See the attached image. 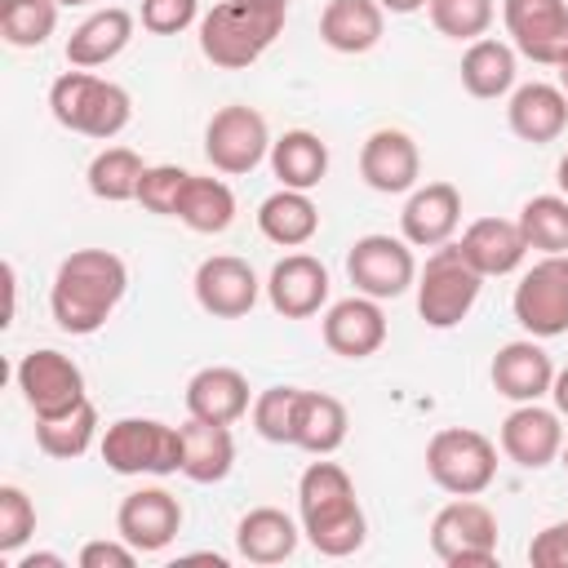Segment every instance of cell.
I'll list each match as a JSON object with an SVG mask.
<instances>
[{
  "label": "cell",
  "instance_id": "cell-21",
  "mask_svg": "<svg viewBox=\"0 0 568 568\" xmlns=\"http://www.w3.org/2000/svg\"><path fill=\"white\" fill-rule=\"evenodd\" d=\"M488 377H493V390L510 404H532L541 395H550V382H555V364L550 355L541 351L537 337H515L506 346H497L493 364H488Z\"/></svg>",
  "mask_w": 568,
  "mask_h": 568
},
{
  "label": "cell",
  "instance_id": "cell-20",
  "mask_svg": "<svg viewBox=\"0 0 568 568\" xmlns=\"http://www.w3.org/2000/svg\"><path fill=\"white\" fill-rule=\"evenodd\" d=\"M462 226V191L453 182H426L413 186L399 213V231L413 248H439Z\"/></svg>",
  "mask_w": 568,
  "mask_h": 568
},
{
  "label": "cell",
  "instance_id": "cell-41",
  "mask_svg": "<svg viewBox=\"0 0 568 568\" xmlns=\"http://www.w3.org/2000/svg\"><path fill=\"white\" fill-rule=\"evenodd\" d=\"M186 169L178 164H146L142 182H138V204L146 213H160V217H173L178 213V200H182V186H186Z\"/></svg>",
  "mask_w": 568,
  "mask_h": 568
},
{
  "label": "cell",
  "instance_id": "cell-46",
  "mask_svg": "<svg viewBox=\"0 0 568 568\" xmlns=\"http://www.w3.org/2000/svg\"><path fill=\"white\" fill-rule=\"evenodd\" d=\"M550 399H555L559 417H568V368H555V382H550Z\"/></svg>",
  "mask_w": 568,
  "mask_h": 568
},
{
  "label": "cell",
  "instance_id": "cell-19",
  "mask_svg": "<svg viewBox=\"0 0 568 568\" xmlns=\"http://www.w3.org/2000/svg\"><path fill=\"white\" fill-rule=\"evenodd\" d=\"M359 178L377 195H404L422 178V151L404 129H373L359 146Z\"/></svg>",
  "mask_w": 568,
  "mask_h": 568
},
{
  "label": "cell",
  "instance_id": "cell-42",
  "mask_svg": "<svg viewBox=\"0 0 568 568\" xmlns=\"http://www.w3.org/2000/svg\"><path fill=\"white\" fill-rule=\"evenodd\" d=\"M138 18L151 36H182L191 22H200V0H142Z\"/></svg>",
  "mask_w": 568,
  "mask_h": 568
},
{
  "label": "cell",
  "instance_id": "cell-30",
  "mask_svg": "<svg viewBox=\"0 0 568 568\" xmlns=\"http://www.w3.org/2000/svg\"><path fill=\"white\" fill-rule=\"evenodd\" d=\"M297 537H302V528L280 506H253L235 524V550L248 564H284V559H293Z\"/></svg>",
  "mask_w": 568,
  "mask_h": 568
},
{
  "label": "cell",
  "instance_id": "cell-15",
  "mask_svg": "<svg viewBox=\"0 0 568 568\" xmlns=\"http://www.w3.org/2000/svg\"><path fill=\"white\" fill-rule=\"evenodd\" d=\"M501 453L524 466V470H546L550 462H559L564 448V426H559V408H541V399L532 404H515L497 430Z\"/></svg>",
  "mask_w": 568,
  "mask_h": 568
},
{
  "label": "cell",
  "instance_id": "cell-2",
  "mask_svg": "<svg viewBox=\"0 0 568 568\" xmlns=\"http://www.w3.org/2000/svg\"><path fill=\"white\" fill-rule=\"evenodd\" d=\"M297 519H302L306 541L328 559L355 555L368 537V519H364V506L355 497V479L328 457H320L302 470V479H297Z\"/></svg>",
  "mask_w": 568,
  "mask_h": 568
},
{
  "label": "cell",
  "instance_id": "cell-40",
  "mask_svg": "<svg viewBox=\"0 0 568 568\" xmlns=\"http://www.w3.org/2000/svg\"><path fill=\"white\" fill-rule=\"evenodd\" d=\"M36 532V501L18 484H0V555H18Z\"/></svg>",
  "mask_w": 568,
  "mask_h": 568
},
{
  "label": "cell",
  "instance_id": "cell-5",
  "mask_svg": "<svg viewBox=\"0 0 568 568\" xmlns=\"http://www.w3.org/2000/svg\"><path fill=\"white\" fill-rule=\"evenodd\" d=\"M484 275L462 257V248L448 240L430 248L426 266H417V315L426 328H457L475 302H479Z\"/></svg>",
  "mask_w": 568,
  "mask_h": 568
},
{
  "label": "cell",
  "instance_id": "cell-50",
  "mask_svg": "<svg viewBox=\"0 0 568 568\" xmlns=\"http://www.w3.org/2000/svg\"><path fill=\"white\" fill-rule=\"evenodd\" d=\"M559 89H564V93H568V62H564V67H559Z\"/></svg>",
  "mask_w": 568,
  "mask_h": 568
},
{
  "label": "cell",
  "instance_id": "cell-1",
  "mask_svg": "<svg viewBox=\"0 0 568 568\" xmlns=\"http://www.w3.org/2000/svg\"><path fill=\"white\" fill-rule=\"evenodd\" d=\"M129 293V266L111 248H75L58 262L49 315L71 337H93Z\"/></svg>",
  "mask_w": 568,
  "mask_h": 568
},
{
  "label": "cell",
  "instance_id": "cell-34",
  "mask_svg": "<svg viewBox=\"0 0 568 568\" xmlns=\"http://www.w3.org/2000/svg\"><path fill=\"white\" fill-rule=\"evenodd\" d=\"M93 439H98V408H93V399L75 404L71 413H58V417H36V444L53 462L84 457L93 448Z\"/></svg>",
  "mask_w": 568,
  "mask_h": 568
},
{
  "label": "cell",
  "instance_id": "cell-8",
  "mask_svg": "<svg viewBox=\"0 0 568 568\" xmlns=\"http://www.w3.org/2000/svg\"><path fill=\"white\" fill-rule=\"evenodd\" d=\"M430 550L448 568L497 564V515L475 497H453L430 519Z\"/></svg>",
  "mask_w": 568,
  "mask_h": 568
},
{
  "label": "cell",
  "instance_id": "cell-32",
  "mask_svg": "<svg viewBox=\"0 0 568 568\" xmlns=\"http://www.w3.org/2000/svg\"><path fill=\"white\" fill-rule=\"evenodd\" d=\"M271 173L280 178V186L293 191H315L328 173V142L311 129H288L284 138L271 142Z\"/></svg>",
  "mask_w": 568,
  "mask_h": 568
},
{
  "label": "cell",
  "instance_id": "cell-27",
  "mask_svg": "<svg viewBox=\"0 0 568 568\" xmlns=\"http://www.w3.org/2000/svg\"><path fill=\"white\" fill-rule=\"evenodd\" d=\"M386 31V9L377 0H328L320 13V40L333 53H368Z\"/></svg>",
  "mask_w": 568,
  "mask_h": 568
},
{
  "label": "cell",
  "instance_id": "cell-31",
  "mask_svg": "<svg viewBox=\"0 0 568 568\" xmlns=\"http://www.w3.org/2000/svg\"><path fill=\"white\" fill-rule=\"evenodd\" d=\"M257 231L280 244V248H302L315 240L320 231V209L311 200V191H293V186H280L271 191L262 204H257Z\"/></svg>",
  "mask_w": 568,
  "mask_h": 568
},
{
  "label": "cell",
  "instance_id": "cell-35",
  "mask_svg": "<svg viewBox=\"0 0 568 568\" xmlns=\"http://www.w3.org/2000/svg\"><path fill=\"white\" fill-rule=\"evenodd\" d=\"M142 173H146V164L133 146H102L84 169V186H89L93 200L124 204V200H138Z\"/></svg>",
  "mask_w": 568,
  "mask_h": 568
},
{
  "label": "cell",
  "instance_id": "cell-28",
  "mask_svg": "<svg viewBox=\"0 0 568 568\" xmlns=\"http://www.w3.org/2000/svg\"><path fill=\"white\" fill-rule=\"evenodd\" d=\"M515 75H519V53L510 40H493V36H479L466 44L462 53V89L470 98H506L515 89Z\"/></svg>",
  "mask_w": 568,
  "mask_h": 568
},
{
  "label": "cell",
  "instance_id": "cell-25",
  "mask_svg": "<svg viewBox=\"0 0 568 568\" xmlns=\"http://www.w3.org/2000/svg\"><path fill=\"white\" fill-rule=\"evenodd\" d=\"M133 40V13L120 9V4H106V9H93L71 36H67V62L80 67V71H93V67H106L115 62Z\"/></svg>",
  "mask_w": 568,
  "mask_h": 568
},
{
  "label": "cell",
  "instance_id": "cell-49",
  "mask_svg": "<svg viewBox=\"0 0 568 568\" xmlns=\"http://www.w3.org/2000/svg\"><path fill=\"white\" fill-rule=\"evenodd\" d=\"M62 9H75V4H98V0H58Z\"/></svg>",
  "mask_w": 568,
  "mask_h": 568
},
{
  "label": "cell",
  "instance_id": "cell-13",
  "mask_svg": "<svg viewBox=\"0 0 568 568\" xmlns=\"http://www.w3.org/2000/svg\"><path fill=\"white\" fill-rule=\"evenodd\" d=\"M506 36L515 53L537 67L568 62V0H506L501 4Z\"/></svg>",
  "mask_w": 568,
  "mask_h": 568
},
{
  "label": "cell",
  "instance_id": "cell-38",
  "mask_svg": "<svg viewBox=\"0 0 568 568\" xmlns=\"http://www.w3.org/2000/svg\"><path fill=\"white\" fill-rule=\"evenodd\" d=\"M297 399L302 386H266L262 395H253V430L266 444H293V422H297Z\"/></svg>",
  "mask_w": 568,
  "mask_h": 568
},
{
  "label": "cell",
  "instance_id": "cell-7",
  "mask_svg": "<svg viewBox=\"0 0 568 568\" xmlns=\"http://www.w3.org/2000/svg\"><path fill=\"white\" fill-rule=\"evenodd\" d=\"M426 475L448 497H479L497 479V444L470 426H444L426 444Z\"/></svg>",
  "mask_w": 568,
  "mask_h": 568
},
{
  "label": "cell",
  "instance_id": "cell-52",
  "mask_svg": "<svg viewBox=\"0 0 568 568\" xmlns=\"http://www.w3.org/2000/svg\"><path fill=\"white\" fill-rule=\"evenodd\" d=\"M559 466L568 470V439H564V448H559Z\"/></svg>",
  "mask_w": 568,
  "mask_h": 568
},
{
  "label": "cell",
  "instance_id": "cell-11",
  "mask_svg": "<svg viewBox=\"0 0 568 568\" xmlns=\"http://www.w3.org/2000/svg\"><path fill=\"white\" fill-rule=\"evenodd\" d=\"M346 275L355 284V293L364 297H399L417 284V257H413V244L404 235H359L346 253Z\"/></svg>",
  "mask_w": 568,
  "mask_h": 568
},
{
  "label": "cell",
  "instance_id": "cell-18",
  "mask_svg": "<svg viewBox=\"0 0 568 568\" xmlns=\"http://www.w3.org/2000/svg\"><path fill=\"white\" fill-rule=\"evenodd\" d=\"M266 302L284 320H311L328 302V266L315 253H288L266 275Z\"/></svg>",
  "mask_w": 568,
  "mask_h": 568
},
{
  "label": "cell",
  "instance_id": "cell-14",
  "mask_svg": "<svg viewBox=\"0 0 568 568\" xmlns=\"http://www.w3.org/2000/svg\"><path fill=\"white\" fill-rule=\"evenodd\" d=\"M191 288H195L200 311H209L213 320H244V315L257 306V293H262L266 284L253 275V266H248L244 257H235V253H213V257H204V262L195 266Z\"/></svg>",
  "mask_w": 568,
  "mask_h": 568
},
{
  "label": "cell",
  "instance_id": "cell-33",
  "mask_svg": "<svg viewBox=\"0 0 568 568\" xmlns=\"http://www.w3.org/2000/svg\"><path fill=\"white\" fill-rule=\"evenodd\" d=\"M173 217L182 226H191L195 235H222L235 222V191L222 178L191 173L186 186H182V200H178V213Z\"/></svg>",
  "mask_w": 568,
  "mask_h": 568
},
{
  "label": "cell",
  "instance_id": "cell-37",
  "mask_svg": "<svg viewBox=\"0 0 568 568\" xmlns=\"http://www.w3.org/2000/svg\"><path fill=\"white\" fill-rule=\"evenodd\" d=\"M58 0H0V36L13 49H40L58 31Z\"/></svg>",
  "mask_w": 568,
  "mask_h": 568
},
{
  "label": "cell",
  "instance_id": "cell-17",
  "mask_svg": "<svg viewBox=\"0 0 568 568\" xmlns=\"http://www.w3.org/2000/svg\"><path fill=\"white\" fill-rule=\"evenodd\" d=\"M320 337L333 355L342 359H368L386 346V315H382V302L377 297H342L324 311L320 320Z\"/></svg>",
  "mask_w": 568,
  "mask_h": 568
},
{
  "label": "cell",
  "instance_id": "cell-26",
  "mask_svg": "<svg viewBox=\"0 0 568 568\" xmlns=\"http://www.w3.org/2000/svg\"><path fill=\"white\" fill-rule=\"evenodd\" d=\"M235 466V435L222 422L186 417L182 422V475L191 484H222Z\"/></svg>",
  "mask_w": 568,
  "mask_h": 568
},
{
  "label": "cell",
  "instance_id": "cell-12",
  "mask_svg": "<svg viewBox=\"0 0 568 568\" xmlns=\"http://www.w3.org/2000/svg\"><path fill=\"white\" fill-rule=\"evenodd\" d=\"M13 382L31 408V417H58V413H71L75 404H84V373L71 355L53 351V346H40V351H27L13 368Z\"/></svg>",
  "mask_w": 568,
  "mask_h": 568
},
{
  "label": "cell",
  "instance_id": "cell-48",
  "mask_svg": "<svg viewBox=\"0 0 568 568\" xmlns=\"http://www.w3.org/2000/svg\"><path fill=\"white\" fill-rule=\"evenodd\" d=\"M555 182H559V191L568 195V151L559 155V164H555Z\"/></svg>",
  "mask_w": 568,
  "mask_h": 568
},
{
  "label": "cell",
  "instance_id": "cell-51",
  "mask_svg": "<svg viewBox=\"0 0 568 568\" xmlns=\"http://www.w3.org/2000/svg\"><path fill=\"white\" fill-rule=\"evenodd\" d=\"M257 4H275V9H288L293 0H257Z\"/></svg>",
  "mask_w": 568,
  "mask_h": 568
},
{
  "label": "cell",
  "instance_id": "cell-29",
  "mask_svg": "<svg viewBox=\"0 0 568 568\" xmlns=\"http://www.w3.org/2000/svg\"><path fill=\"white\" fill-rule=\"evenodd\" d=\"M346 430H351V413L337 395L302 390L297 422H293V448H302L311 457H333L346 444Z\"/></svg>",
  "mask_w": 568,
  "mask_h": 568
},
{
  "label": "cell",
  "instance_id": "cell-22",
  "mask_svg": "<svg viewBox=\"0 0 568 568\" xmlns=\"http://www.w3.org/2000/svg\"><path fill=\"white\" fill-rule=\"evenodd\" d=\"M506 124H510V133H515L519 142L546 146V142H555V138L568 129V93H564L559 84L528 80V84L510 89Z\"/></svg>",
  "mask_w": 568,
  "mask_h": 568
},
{
  "label": "cell",
  "instance_id": "cell-24",
  "mask_svg": "<svg viewBox=\"0 0 568 568\" xmlns=\"http://www.w3.org/2000/svg\"><path fill=\"white\" fill-rule=\"evenodd\" d=\"M253 408V390H248V377L231 364H209L200 368L191 382H186V413L191 417H204V422H240L244 413Z\"/></svg>",
  "mask_w": 568,
  "mask_h": 568
},
{
  "label": "cell",
  "instance_id": "cell-9",
  "mask_svg": "<svg viewBox=\"0 0 568 568\" xmlns=\"http://www.w3.org/2000/svg\"><path fill=\"white\" fill-rule=\"evenodd\" d=\"M510 311L515 324L537 342L568 333V253H541L519 275Z\"/></svg>",
  "mask_w": 568,
  "mask_h": 568
},
{
  "label": "cell",
  "instance_id": "cell-43",
  "mask_svg": "<svg viewBox=\"0 0 568 568\" xmlns=\"http://www.w3.org/2000/svg\"><path fill=\"white\" fill-rule=\"evenodd\" d=\"M528 564H532V568H568V519L546 524V528L528 541Z\"/></svg>",
  "mask_w": 568,
  "mask_h": 568
},
{
  "label": "cell",
  "instance_id": "cell-44",
  "mask_svg": "<svg viewBox=\"0 0 568 568\" xmlns=\"http://www.w3.org/2000/svg\"><path fill=\"white\" fill-rule=\"evenodd\" d=\"M133 559H138V550L120 532L111 541L98 537V541H84L80 546V568H133Z\"/></svg>",
  "mask_w": 568,
  "mask_h": 568
},
{
  "label": "cell",
  "instance_id": "cell-47",
  "mask_svg": "<svg viewBox=\"0 0 568 568\" xmlns=\"http://www.w3.org/2000/svg\"><path fill=\"white\" fill-rule=\"evenodd\" d=\"M386 13H417V9H426V0H377Z\"/></svg>",
  "mask_w": 568,
  "mask_h": 568
},
{
  "label": "cell",
  "instance_id": "cell-39",
  "mask_svg": "<svg viewBox=\"0 0 568 568\" xmlns=\"http://www.w3.org/2000/svg\"><path fill=\"white\" fill-rule=\"evenodd\" d=\"M426 13H430L439 36L470 44V40L488 36L497 9H493V0H426Z\"/></svg>",
  "mask_w": 568,
  "mask_h": 568
},
{
  "label": "cell",
  "instance_id": "cell-36",
  "mask_svg": "<svg viewBox=\"0 0 568 568\" xmlns=\"http://www.w3.org/2000/svg\"><path fill=\"white\" fill-rule=\"evenodd\" d=\"M515 222H519L528 248H537V253H568V195L564 191H546V195L524 200Z\"/></svg>",
  "mask_w": 568,
  "mask_h": 568
},
{
  "label": "cell",
  "instance_id": "cell-16",
  "mask_svg": "<svg viewBox=\"0 0 568 568\" xmlns=\"http://www.w3.org/2000/svg\"><path fill=\"white\" fill-rule=\"evenodd\" d=\"M115 532L138 555H155V550L173 546V537L182 532V501L169 488H138V493H129L120 501Z\"/></svg>",
  "mask_w": 568,
  "mask_h": 568
},
{
  "label": "cell",
  "instance_id": "cell-23",
  "mask_svg": "<svg viewBox=\"0 0 568 568\" xmlns=\"http://www.w3.org/2000/svg\"><path fill=\"white\" fill-rule=\"evenodd\" d=\"M457 248H462V257H466L484 280L510 275V271H519L524 257H528V240H524L519 222H510V217H475V222L462 231Z\"/></svg>",
  "mask_w": 568,
  "mask_h": 568
},
{
  "label": "cell",
  "instance_id": "cell-3",
  "mask_svg": "<svg viewBox=\"0 0 568 568\" xmlns=\"http://www.w3.org/2000/svg\"><path fill=\"white\" fill-rule=\"evenodd\" d=\"M288 9L257 4V0H222L200 18V53L222 71L253 67L280 36Z\"/></svg>",
  "mask_w": 568,
  "mask_h": 568
},
{
  "label": "cell",
  "instance_id": "cell-45",
  "mask_svg": "<svg viewBox=\"0 0 568 568\" xmlns=\"http://www.w3.org/2000/svg\"><path fill=\"white\" fill-rule=\"evenodd\" d=\"M13 568H67V559L53 555V550H31V555L13 559Z\"/></svg>",
  "mask_w": 568,
  "mask_h": 568
},
{
  "label": "cell",
  "instance_id": "cell-4",
  "mask_svg": "<svg viewBox=\"0 0 568 568\" xmlns=\"http://www.w3.org/2000/svg\"><path fill=\"white\" fill-rule=\"evenodd\" d=\"M49 111L62 129H71L80 138H93V142H111L129 129L133 98H129L124 84L71 67L49 84Z\"/></svg>",
  "mask_w": 568,
  "mask_h": 568
},
{
  "label": "cell",
  "instance_id": "cell-6",
  "mask_svg": "<svg viewBox=\"0 0 568 568\" xmlns=\"http://www.w3.org/2000/svg\"><path fill=\"white\" fill-rule=\"evenodd\" d=\"M102 462L115 475H178L182 470V426L160 417H120L102 430Z\"/></svg>",
  "mask_w": 568,
  "mask_h": 568
},
{
  "label": "cell",
  "instance_id": "cell-10",
  "mask_svg": "<svg viewBox=\"0 0 568 568\" xmlns=\"http://www.w3.org/2000/svg\"><path fill=\"white\" fill-rule=\"evenodd\" d=\"M204 155L217 173L226 178H240V173H253L266 155H271V129H266V115L257 106H244V102H231V106H217L213 120L204 124Z\"/></svg>",
  "mask_w": 568,
  "mask_h": 568
}]
</instances>
